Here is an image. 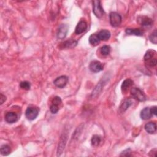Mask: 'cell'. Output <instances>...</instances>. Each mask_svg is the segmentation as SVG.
I'll list each match as a JSON object with an SVG mask.
<instances>
[{
  "label": "cell",
  "mask_w": 157,
  "mask_h": 157,
  "mask_svg": "<svg viewBox=\"0 0 157 157\" xmlns=\"http://www.w3.org/2000/svg\"><path fill=\"white\" fill-rule=\"evenodd\" d=\"M109 20L110 23L113 27H117L120 26L122 23V16L119 14L112 12L109 14Z\"/></svg>",
  "instance_id": "cell-2"
},
{
  "label": "cell",
  "mask_w": 157,
  "mask_h": 157,
  "mask_svg": "<svg viewBox=\"0 0 157 157\" xmlns=\"http://www.w3.org/2000/svg\"><path fill=\"white\" fill-rule=\"evenodd\" d=\"M150 111L152 114V115H156V106H153L150 108Z\"/></svg>",
  "instance_id": "cell-29"
},
{
  "label": "cell",
  "mask_w": 157,
  "mask_h": 157,
  "mask_svg": "<svg viewBox=\"0 0 157 157\" xmlns=\"http://www.w3.org/2000/svg\"><path fill=\"white\" fill-rule=\"evenodd\" d=\"M20 87L22 89L25 90H29L31 87L30 83L28 81H23L20 82Z\"/></svg>",
  "instance_id": "cell-24"
},
{
  "label": "cell",
  "mask_w": 157,
  "mask_h": 157,
  "mask_svg": "<svg viewBox=\"0 0 157 157\" xmlns=\"http://www.w3.org/2000/svg\"><path fill=\"white\" fill-rule=\"evenodd\" d=\"M102 88H103V85L101 84V83H99V84L95 87V88L93 90V91L92 92L91 96L93 97V98L97 96L98 95H99L100 92L101 91V90H102Z\"/></svg>",
  "instance_id": "cell-23"
},
{
  "label": "cell",
  "mask_w": 157,
  "mask_h": 157,
  "mask_svg": "<svg viewBox=\"0 0 157 157\" xmlns=\"http://www.w3.org/2000/svg\"><path fill=\"white\" fill-rule=\"evenodd\" d=\"M87 29V23L85 21H80L76 27L75 33L77 34H80L85 32Z\"/></svg>",
  "instance_id": "cell-11"
},
{
  "label": "cell",
  "mask_w": 157,
  "mask_h": 157,
  "mask_svg": "<svg viewBox=\"0 0 157 157\" xmlns=\"http://www.w3.org/2000/svg\"><path fill=\"white\" fill-rule=\"evenodd\" d=\"M77 44V41H74V40H69L66 41L65 42H64L62 44L63 47L64 48H72L74 47L75 46H76Z\"/></svg>",
  "instance_id": "cell-20"
},
{
  "label": "cell",
  "mask_w": 157,
  "mask_h": 157,
  "mask_svg": "<svg viewBox=\"0 0 157 157\" xmlns=\"http://www.w3.org/2000/svg\"><path fill=\"white\" fill-rule=\"evenodd\" d=\"M104 68L103 64L99 61H92L89 65L90 70L94 73H97L102 71Z\"/></svg>",
  "instance_id": "cell-6"
},
{
  "label": "cell",
  "mask_w": 157,
  "mask_h": 157,
  "mask_svg": "<svg viewBox=\"0 0 157 157\" xmlns=\"http://www.w3.org/2000/svg\"><path fill=\"white\" fill-rule=\"evenodd\" d=\"M132 104V101L131 99H125L122 105L120 107V110L121 112H125V110H127V109L130 107Z\"/></svg>",
  "instance_id": "cell-18"
},
{
  "label": "cell",
  "mask_w": 157,
  "mask_h": 157,
  "mask_svg": "<svg viewBox=\"0 0 157 157\" xmlns=\"http://www.w3.org/2000/svg\"><path fill=\"white\" fill-rule=\"evenodd\" d=\"M110 52V47L109 45H103L102 47L101 48V53L103 55H108Z\"/></svg>",
  "instance_id": "cell-25"
},
{
  "label": "cell",
  "mask_w": 157,
  "mask_h": 157,
  "mask_svg": "<svg viewBox=\"0 0 157 157\" xmlns=\"http://www.w3.org/2000/svg\"><path fill=\"white\" fill-rule=\"evenodd\" d=\"M150 41L154 44L157 43V37H156V30H155L149 36Z\"/></svg>",
  "instance_id": "cell-27"
},
{
  "label": "cell",
  "mask_w": 157,
  "mask_h": 157,
  "mask_svg": "<svg viewBox=\"0 0 157 157\" xmlns=\"http://www.w3.org/2000/svg\"><path fill=\"white\" fill-rule=\"evenodd\" d=\"M39 110L36 107H28L25 112V115L29 120H34L38 116Z\"/></svg>",
  "instance_id": "cell-3"
},
{
  "label": "cell",
  "mask_w": 157,
  "mask_h": 157,
  "mask_svg": "<svg viewBox=\"0 0 157 157\" xmlns=\"http://www.w3.org/2000/svg\"><path fill=\"white\" fill-rule=\"evenodd\" d=\"M68 82V77L66 76H61L53 81L55 85L59 88H63L66 85Z\"/></svg>",
  "instance_id": "cell-7"
},
{
  "label": "cell",
  "mask_w": 157,
  "mask_h": 157,
  "mask_svg": "<svg viewBox=\"0 0 157 157\" xmlns=\"http://www.w3.org/2000/svg\"><path fill=\"white\" fill-rule=\"evenodd\" d=\"M133 84V81L131 79H125L122 85V90L123 91L125 92L128 90Z\"/></svg>",
  "instance_id": "cell-16"
},
{
  "label": "cell",
  "mask_w": 157,
  "mask_h": 157,
  "mask_svg": "<svg viewBox=\"0 0 157 157\" xmlns=\"http://www.w3.org/2000/svg\"><path fill=\"white\" fill-rule=\"evenodd\" d=\"M100 42V40L98 38V34H93L90 35V36L89 37V42L90 44H91L92 45H97Z\"/></svg>",
  "instance_id": "cell-19"
},
{
  "label": "cell",
  "mask_w": 157,
  "mask_h": 157,
  "mask_svg": "<svg viewBox=\"0 0 157 157\" xmlns=\"http://www.w3.org/2000/svg\"><path fill=\"white\" fill-rule=\"evenodd\" d=\"M61 103H62V101L61 98L58 96H55L52 100V104H55L60 106Z\"/></svg>",
  "instance_id": "cell-28"
},
{
  "label": "cell",
  "mask_w": 157,
  "mask_h": 157,
  "mask_svg": "<svg viewBox=\"0 0 157 157\" xmlns=\"http://www.w3.org/2000/svg\"><path fill=\"white\" fill-rule=\"evenodd\" d=\"M145 131L149 134H154L156 131V125L155 122H149L145 125Z\"/></svg>",
  "instance_id": "cell-13"
},
{
  "label": "cell",
  "mask_w": 157,
  "mask_h": 157,
  "mask_svg": "<svg viewBox=\"0 0 157 157\" xmlns=\"http://www.w3.org/2000/svg\"><path fill=\"white\" fill-rule=\"evenodd\" d=\"M144 62L147 67L153 68L156 66L157 63L156 52L153 50H149L147 51L144 55Z\"/></svg>",
  "instance_id": "cell-1"
},
{
  "label": "cell",
  "mask_w": 157,
  "mask_h": 157,
  "mask_svg": "<svg viewBox=\"0 0 157 157\" xmlns=\"http://www.w3.org/2000/svg\"><path fill=\"white\" fill-rule=\"evenodd\" d=\"M67 140V136L66 135H63V137H61V142L58 145V155H60V153H62L63 149H64V147H65V144Z\"/></svg>",
  "instance_id": "cell-17"
},
{
  "label": "cell",
  "mask_w": 157,
  "mask_h": 157,
  "mask_svg": "<svg viewBox=\"0 0 157 157\" xmlns=\"http://www.w3.org/2000/svg\"><path fill=\"white\" fill-rule=\"evenodd\" d=\"M6 100V97L3 94H1V96H0V103H1V104H3Z\"/></svg>",
  "instance_id": "cell-30"
},
{
  "label": "cell",
  "mask_w": 157,
  "mask_h": 157,
  "mask_svg": "<svg viewBox=\"0 0 157 157\" xmlns=\"http://www.w3.org/2000/svg\"><path fill=\"white\" fill-rule=\"evenodd\" d=\"M125 32L129 35H135L138 36L143 35V31L141 29L138 28H127L126 29Z\"/></svg>",
  "instance_id": "cell-15"
},
{
  "label": "cell",
  "mask_w": 157,
  "mask_h": 157,
  "mask_svg": "<svg viewBox=\"0 0 157 157\" xmlns=\"http://www.w3.org/2000/svg\"><path fill=\"white\" fill-rule=\"evenodd\" d=\"M98 36L100 41H106L109 40L110 38V33L107 30H103L98 33Z\"/></svg>",
  "instance_id": "cell-12"
},
{
  "label": "cell",
  "mask_w": 157,
  "mask_h": 157,
  "mask_svg": "<svg viewBox=\"0 0 157 157\" xmlns=\"http://www.w3.org/2000/svg\"><path fill=\"white\" fill-rule=\"evenodd\" d=\"M59 109H60V106L55 104H52V105L50 107V112L53 114H57L58 112Z\"/></svg>",
  "instance_id": "cell-26"
},
{
  "label": "cell",
  "mask_w": 157,
  "mask_h": 157,
  "mask_svg": "<svg viewBox=\"0 0 157 157\" xmlns=\"http://www.w3.org/2000/svg\"><path fill=\"white\" fill-rule=\"evenodd\" d=\"M0 152H1V154L3 155V156H7L9 154H10L11 153L10 147L7 144L3 145L1 147V150H0Z\"/></svg>",
  "instance_id": "cell-21"
},
{
  "label": "cell",
  "mask_w": 157,
  "mask_h": 157,
  "mask_svg": "<svg viewBox=\"0 0 157 157\" xmlns=\"http://www.w3.org/2000/svg\"><path fill=\"white\" fill-rule=\"evenodd\" d=\"M68 31V27L66 25H61L58 28L57 33V38L60 39H63L66 38Z\"/></svg>",
  "instance_id": "cell-9"
},
{
  "label": "cell",
  "mask_w": 157,
  "mask_h": 157,
  "mask_svg": "<svg viewBox=\"0 0 157 157\" xmlns=\"http://www.w3.org/2000/svg\"><path fill=\"white\" fill-rule=\"evenodd\" d=\"M130 93L131 96L136 99L139 101H144L146 100V96L145 94L144 93V92L140 89L138 88H132L131 89Z\"/></svg>",
  "instance_id": "cell-4"
},
{
  "label": "cell",
  "mask_w": 157,
  "mask_h": 157,
  "mask_svg": "<svg viewBox=\"0 0 157 157\" xmlns=\"http://www.w3.org/2000/svg\"><path fill=\"white\" fill-rule=\"evenodd\" d=\"M137 22L142 26H150L153 23L152 18L147 16H139L137 18Z\"/></svg>",
  "instance_id": "cell-8"
},
{
  "label": "cell",
  "mask_w": 157,
  "mask_h": 157,
  "mask_svg": "<svg viewBox=\"0 0 157 157\" xmlns=\"http://www.w3.org/2000/svg\"><path fill=\"white\" fill-rule=\"evenodd\" d=\"M91 144L93 146H98L101 141V138L98 135H93L91 138Z\"/></svg>",
  "instance_id": "cell-22"
},
{
  "label": "cell",
  "mask_w": 157,
  "mask_h": 157,
  "mask_svg": "<svg viewBox=\"0 0 157 157\" xmlns=\"http://www.w3.org/2000/svg\"><path fill=\"white\" fill-rule=\"evenodd\" d=\"M152 114L150 111V108L149 107H145L144 108L141 112V117L142 119L146 120H149L152 117Z\"/></svg>",
  "instance_id": "cell-14"
},
{
  "label": "cell",
  "mask_w": 157,
  "mask_h": 157,
  "mask_svg": "<svg viewBox=\"0 0 157 157\" xmlns=\"http://www.w3.org/2000/svg\"><path fill=\"white\" fill-rule=\"evenodd\" d=\"M18 117L13 112H9L5 115V120L9 123H14L18 121Z\"/></svg>",
  "instance_id": "cell-10"
},
{
  "label": "cell",
  "mask_w": 157,
  "mask_h": 157,
  "mask_svg": "<svg viewBox=\"0 0 157 157\" xmlns=\"http://www.w3.org/2000/svg\"><path fill=\"white\" fill-rule=\"evenodd\" d=\"M93 12L98 18H101L103 16L104 11L100 1H93Z\"/></svg>",
  "instance_id": "cell-5"
}]
</instances>
